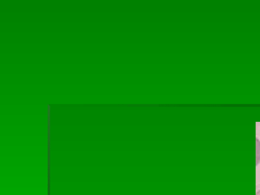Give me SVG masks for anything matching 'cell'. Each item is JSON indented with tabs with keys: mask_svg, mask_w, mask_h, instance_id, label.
Returning <instances> with one entry per match:
<instances>
[{
	"mask_svg": "<svg viewBox=\"0 0 260 195\" xmlns=\"http://www.w3.org/2000/svg\"><path fill=\"white\" fill-rule=\"evenodd\" d=\"M256 195H260V190H258L256 193Z\"/></svg>",
	"mask_w": 260,
	"mask_h": 195,
	"instance_id": "1",
	"label": "cell"
}]
</instances>
